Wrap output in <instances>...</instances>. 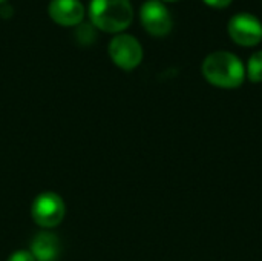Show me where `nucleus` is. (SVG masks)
<instances>
[{
    "label": "nucleus",
    "instance_id": "8",
    "mask_svg": "<svg viewBox=\"0 0 262 261\" xmlns=\"http://www.w3.org/2000/svg\"><path fill=\"white\" fill-rule=\"evenodd\" d=\"M31 254L35 261H55L61 254V243L55 234L40 232L31 243Z\"/></svg>",
    "mask_w": 262,
    "mask_h": 261
},
{
    "label": "nucleus",
    "instance_id": "10",
    "mask_svg": "<svg viewBox=\"0 0 262 261\" xmlns=\"http://www.w3.org/2000/svg\"><path fill=\"white\" fill-rule=\"evenodd\" d=\"M8 261H35L34 255L28 251H17L12 255H9Z\"/></svg>",
    "mask_w": 262,
    "mask_h": 261
},
{
    "label": "nucleus",
    "instance_id": "12",
    "mask_svg": "<svg viewBox=\"0 0 262 261\" xmlns=\"http://www.w3.org/2000/svg\"><path fill=\"white\" fill-rule=\"evenodd\" d=\"M166 2H177V0H166Z\"/></svg>",
    "mask_w": 262,
    "mask_h": 261
},
{
    "label": "nucleus",
    "instance_id": "5",
    "mask_svg": "<svg viewBox=\"0 0 262 261\" xmlns=\"http://www.w3.org/2000/svg\"><path fill=\"white\" fill-rule=\"evenodd\" d=\"M230 38L241 46H256L262 40V23L249 12L235 14L227 23Z\"/></svg>",
    "mask_w": 262,
    "mask_h": 261
},
{
    "label": "nucleus",
    "instance_id": "13",
    "mask_svg": "<svg viewBox=\"0 0 262 261\" xmlns=\"http://www.w3.org/2000/svg\"><path fill=\"white\" fill-rule=\"evenodd\" d=\"M2 2H5V0H0V3H2Z\"/></svg>",
    "mask_w": 262,
    "mask_h": 261
},
{
    "label": "nucleus",
    "instance_id": "3",
    "mask_svg": "<svg viewBox=\"0 0 262 261\" xmlns=\"http://www.w3.org/2000/svg\"><path fill=\"white\" fill-rule=\"evenodd\" d=\"M31 214L34 222L41 228H55L58 226L66 214V206L63 198L55 192H43L35 197Z\"/></svg>",
    "mask_w": 262,
    "mask_h": 261
},
{
    "label": "nucleus",
    "instance_id": "6",
    "mask_svg": "<svg viewBox=\"0 0 262 261\" xmlns=\"http://www.w3.org/2000/svg\"><path fill=\"white\" fill-rule=\"evenodd\" d=\"M140 20H141L144 29L155 37L167 35L173 26L170 11L160 0L144 2L140 9Z\"/></svg>",
    "mask_w": 262,
    "mask_h": 261
},
{
    "label": "nucleus",
    "instance_id": "7",
    "mask_svg": "<svg viewBox=\"0 0 262 261\" xmlns=\"http://www.w3.org/2000/svg\"><path fill=\"white\" fill-rule=\"evenodd\" d=\"M49 17L63 26L78 25L84 17V5L80 0H51L48 5Z\"/></svg>",
    "mask_w": 262,
    "mask_h": 261
},
{
    "label": "nucleus",
    "instance_id": "2",
    "mask_svg": "<svg viewBox=\"0 0 262 261\" xmlns=\"http://www.w3.org/2000/svg\"><path fill=\"white\" fill-rule=\"evenodd\" d=\"M89 17L98 29L120 32L132 23L134 9L129 0H91Z\"/></svg>",
    "mask_w": 262,
    "mask_h": 261
},
{
    "label": "nucleus",
    "instance_id": "9",
    "mask_svg": "<svg viewBox=\"0 0 262 261\" xmlns=\"http://www.w3.org/2000/svg\"><path fill=\"white\" fill-rule=\"evenodd\" d=\"M246 75L249 77L250 82L253 83H261L262 82V51H258L252 54V57L247 62L246 68Z\"/></svg>",
    "mask_w": 262,
    "mask_h": 261
},
{
    "label": "nucleus",
    "instance_id": "4",
    "mask_svg": "<svg viewBox=\"0 0 262 261\" xmlns=\"http://www.w3.org/2000/svg\"><path fill=\"white\" fill-rule=\"evenodd\" d=\"M109 55L118 68L130 71L141 63L143 48L135 37L129 34H118L109 43Z\"/></svg>",
    "mask_w": 262,
    "mask_h": 261
},
{
    "label": "nucleus",
    "instance_id": "11",
    "mask_svg": "<svg viewBox=\"0 0 262 261\" xmlns=\"http://www.w3.org/2000/svg\"><path fill=\"white\" fill-rule=\"evenodd\" d=\"M206 5L212 6V8H218V9H223L226 6H229L233 0H203Z\"/></svg>",
    "mask_w": 262,
    "mask_h": 261
},
{
    "label": "nucleus",
    "instance_id": "1",
    "mask_svg": "<svg viewBox=\"0 0 262 261\" xmlns=\"http://www.w3.org/2000/svg\"><path fill=\"white\" fill-rule=\"evenodd\" d=\"M201 72L210 85L223 89L239 88L246 78V68L241 58L227 51L209 54L201 65Z\"/></svg>",
    "mask_w": 262,
    "mask_h": 261
}]
</instances>
